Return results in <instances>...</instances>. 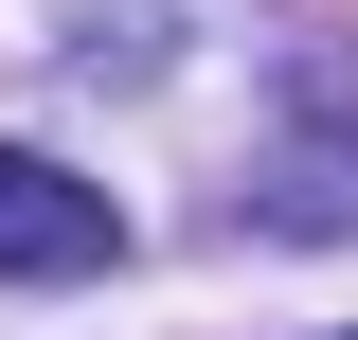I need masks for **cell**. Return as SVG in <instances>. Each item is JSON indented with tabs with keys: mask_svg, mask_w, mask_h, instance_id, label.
I'll list each match as a JSON object with an SVG mask.
<instances>
[{
	"mask_svg": "<svg viewBox=\"0 0 358 340\" xmlns=\"http://www.w3.org/2000/svg\"><path fill=\"white\" fill-rule=\"evenodd\" d=\"M251 233H305V251L358 233V36L287 54V90H268V162H251Z\"/></svg>",
	"mask_w": 358,
	"mask_h": 340,
	"instance_id": "cell-1",
	"label": "cell"
},
{
	"mask_svg": "<svg viewBox=\"0 0 358 340\" xmlns=\"http://www.w3.org/2000/svg\"><path fill=\"white\" fill-rule=\"evenodd\" d=\"M90 269H126V215H108V179L36 162V143H0V287H90Z\"/></svg>",
	"mask_w": 358,
	"mask_h": 340,
	"instance_id": "cell-2",
	"label": "cell"
}]
</instances>
